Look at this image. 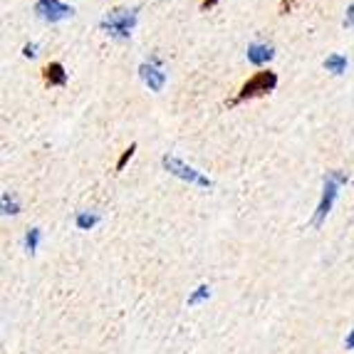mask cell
<instances>
[{
  "label": "cell",
  "mask_w": 354,
  "mask_h": 354,
  "mask_svg": "<svg viewBox=\"0 0 354 354\" xmlns=\"http://www.w3.org/2000/svg\"><path fill=\"white\" fill-rule=\"evenodd\" d=\"M134 151H136V144H129V149H124V151H122V156H119V161H117V171H124V166L131 161Z\"/></svg>",
  "instance_id": "cell-14"
},
{
  "label": "cell",
  "mask_w": 354,
  "mask_h": 354,
  "mask_svg": "<svg viewBox=\"0 0 354 354\" xmlns=\"http://www.w3.org/2000/svg\"><path fill=\"white\" fill-rule=\"evenodd\" d=\"M300 0H280V12H290L292 10V6H297Z\"/></svg>",
  "instance_id": "cell-17"
},
{
  "label": "cell",
  "mask_w": 354,
  "mask_h": 354,
  "mask_svg": "<svg viewBox=\"0 0 354 354\" xmlns=\"http://www.w3.org/2000/svg\"><path fill=\"white\" fill-rule=\"evenodd\" d=\"M42 82L45 87H65L67 84V70L62 62H48L42 67Z\"/></svg>",
  "instance_id": "cell-8"
},
{
  "label": "cell",
  "mask_w": 354,
  "mask_h": 354,
  "mask_svg": "<svg viewBox=\"0 0 354 354\" xmlns=\"http://www.w3.org/2000/svg\"><path fill=\"white\" fill-rule=\"evenodd\" d=\"M136 20H139V8H112L100 20V30L114 40H129Z\"/></svg>",
  "instance_id": "cell-1"
},
{
  "label": "cell",
  "mask_w": 354,
  "mask_h": 354,
  "mask_svg": "<svg viewBox=\"0 0 354 354\" xmlns=\"http://www.w3.org/2000/svg\"><path fill=\"white\" fill-rule=\"evenodd\" d=\"M0 206H3V213H6V216H15V213H20V203L15 201L8 191L0 196Z\"/></svg>",
  "instance_id": "cell-11"
},
{
  "label": "cell",
  "mask_w": 354,
  "mask_h": 354,
  "mask_svg": "<svg viewBox=\"0 0 354 354\" xmlns=\"http://www.w3.org/2000/svg\"><path fill=\"white\" fill-rule=\"evenodd\" d=\"M208 297H211V288H208V285H198V288H196V292L194 295H189V307H194V305H201L203 300H208Z\"/></svg>",
  "instance_id": "cell-12"
},
{
  "label": "cell",
  "mask_w": 354,
  "mask_h": 354,
  "mask_svg": "<svg viewBox=\"0 0 354 354\" xmlns=\"http://www.w3.org/2000/svg\"><path fill=\"white\" fill-rule=\"evenodd\" d=\"M275 87H278V75H275V72H270V70L255 72L248 82H243L241 92H238L233 100H228V106H236L245 100H255V97H266V95H270Z\"/></svg>",
  "instance_id": "cell-3"
},
{
  "label": "cell",
  "mask_w": 354,
  "mask_h": 354,
  "mask_svg": "<svg viewBox=\"0 0 354 354\" xmlns=\"http://www.w3.org/2000/svg\"><path fill=\"white\" fill-rule=\"evenodd\" d=\"M213 6H218V0H201V10H211Z\"/></svg>",
  "instance_id": "cell-18"
},
{
  "label": "cell",
  "mask_w": 354,
  "mask_h": 354,
  "mask_svg": "<svg viewBox=\"0 0 354 354\" xmlns=\"http://www.w3.org/2000/svg\"><path fill=\"white\" fill-rule=\"evenodd\" d=\"M100 221H102V216L97 211H80L75 218V225L80 230H92Z\"/></svg>",
  "instance_id": "cell-10"
},
{
  "label": "cell",
  "mask_w": 354,
  "mask_h": 354,
  "mask_svg": "<svg viewBox=\"0 0 354 354\" xmlns=\"http://www.w3.org/2000/svg\"><path fill=\"white\" fill-rule=\"evenodd\" d=\"M344 349H354V330L347 335V339H344Z\"/></svg>",
  "instance_id": "cell-19"
},
{
  "label": "cell",
  "mask_w": 354,
  "mask_h": 354,
  "mask_svg": "<svg viewBox=\"0 0 354 354\" xmlns=\"http://www.w3.org/2000/svg\"><path fill=\"white\" fill-rule=\"evenodd\" d=\"M35 15L45 23H62V20L75 15V8L65 6L62 0H37L35 3Z\"/></svg>",
  "instance_id": "cell-5"
},
{
  "label": "cell",
  "mask_w": 354,
  "mask_h": 354,
  "mask_svg": "<svg viewBox=\"0 0 354 354\" xmlns=\"http://www.w3.org/2000/svg\"><path fill=\"white\" fill-rule=\"evenodd\" d=\"M23 55H25V57H30V59L37 57V42H28V45L23 48Z\"/></svg>",
  "instance_id": "cell-16"
},
{
  "label": "cell",
  "mask_w": 354,
  "mask_h": 354,
  "mask_svg": "<svg viewBox=\"0 0 354 354\" xmlns=\"http://www.w3.org/2000/svg\"><path fill=\"white\" fill-rule=\"evenodd\" d=\"M37 245H40V228H30L25 233V250L28 253H35Z\"/></svg>",
  "instance_id": "cell-13"
},
{
  "label": "cell",
  "mask_w": 354,
  "mask_h": 354,
  "mask_svg": "<svg viewBox=\"0 0 354 354\" xmlns=\"http://www.w3.org/2000/svg\"><path fill=\"white\" fill-rule=\"evenodd\" d=\"M161 166H164L166 171L171 174V176L181 178V181H189L194 183V186H198V189H213V181L208 176H203L201 171H196L194 166L183 164L178 156H174V153H166L164 159H161Z\"/></svg>",
  "instance_id": "cell-4"
},
{
  "label": "cell",
  "mask_w": 354,
  "mask_h": 354,
  "mask_svg": "<svg viewBox=\"0 0 354 354\" xmlns=\"http://www.w3.org/2000/svg\"><path fill=\"white\" fill-rule=\"evenodd\" d=\"M322 67H325L327 72H332V75H344V72H347V67H349V62H347V57H344V55L332 53L330 57L322 62Z\"/></svg>",
  "instance_id": "cell-9"
},
{
  "label": "cell",
  "mask_w": 354,
  "mask_h": 354,
  "mask_svg": "<svg viewBox=\"0 0 354 354\" xmlns=\"http://www.w3.org/2000/svg\"><path fill=\"white\" fill-rule=\"evenodd\" d=\"M245 55H248L250 65L263 67V65H268L272 57H275V48H272L270 42H250L248 50H245Z\"/></svg>",
  "instance_id": "cell-7"
},
{
  "label": "cell",
  "mask_w": 354,
  "mask_h": 354,
  "mask_svg": "<svg viewBox=\"0 0 354 354\" xmlns=\"http://www.w3.org/2000/svg\"><path fill=\"white\" fill-rule=\"evenodd\" d=\"M347 183V174L344 171H327L325 178H322V196H319L317 211L313 216V228H319L325 223V218L330 216L332 206H335L337 196H339V189Z\"/></svg>",
  "instance_id": "cell-2"
},
{
  "label": "cell",
  "mask_w": 354,
  "mask_h": 354,
  "mask_svg": "<svg viewBox=\"0 0 354 354\" xmlns=\"http://www.w3.org/2000/svg\"><path fill=\"white\" fill-rule=\"evenodd\" d=\"M139 77H142V82L147 84L151 92H161L166 84V72H164V67H161V59L156 57V55H151L147 62L139 65Z\"/></svg>",
  "instance_id": "cell-6"
},
{
  "label": "cell",
  "mask_w": 354,
  "mask_h": 354,
  "mask_svg": "<svg viewBox=\"0 0 354 354\" xmlns=\"http://www.w3.org/2000/svg\"><path fill=\"white\" fill-rule=\"evenodd\" d=\"M342 25H344V28H347V30H352V28H354V3L347 8V15H344Z\"/></svg>",
  "instance_id": "cell-15"
}]
</instances>
